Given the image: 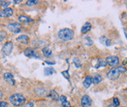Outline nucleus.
Segmentation results:
<instances>
[{
	"instance_id": "f257e3e1",
	"label": "nucleus",
	"mask_w": 127,
	"mask_h": 107,
	"mask_svg": "<svg viewBox=\"0 0 127 107\" xmlns=\"http://www.w3.org/2000/svg\"><path fill=\"white\" fill-rule=\"evenodd\" d=\"M59 38L62 40V41H69L71 40L74 37L73 30L69 28H65L60 30L58 33Z\"/></svg>"
},
{
	"instance_id": "f03ea898",
	"label": "nucleus",
	"mask_w": 127,
	"mask_h": 107,
	"mask_svg": "<svg viewBox=\"0 0 127 107\" xmlns=\"http://www.w3.org/2000/svg\"><path fill=\"white\" fill-rule=\"evenodd\" d=\"M9 102L14 106H20L26 102V98L22 94L15 93L9 97Z\"/></svg>"
},
{
	"instance_id": "7ed1b4c3",
	"label": "nucleus",
	"mask_w": 127,
	"mask_h": 107,
	"mask_svg": "<svg viewBox=\"0 0 127 107\" xmlns=\"http://www.w3.org/2000/svg\"><path fill=\"white\" fill-rule=\"evenodd\" d=\"M106 64L111 68H116L119 64V58L117 56H108L105 59Z\"/></svg>"
},
{
	"instance_id": "20e7f679",
	"label": "nucleus",
	"mask_w": 127,
	"mask_h": 107,
	"mask_svg": "<svg viewBox=\"0 0 127 107\" xmlns=\"http://www.w3.org/2000/svg\"><path fill=\"white\" fill-rule=\"evenodd\" d=\"M13 49V44L11 41H9V42H6L4 45H3L2 51L3 54L8 56V55H9L12 53Z\"/></svg>"
},
{
	"instance_id": "39448f33",
	"label": "nucleus",
	"mask_w": 127,
	"mask_h": 107,
	"mask_svg": "<svg viewBox=\"0 0 127 107\" xmlns=\"http://www.w3.org/2000/svg\"><path fill=\"white\" fill-rule=\"evenodd\" d=\"M120 72L118 70L117 68H112V70H110L107 74V77L108 78L111 79V80H116L117 78H119V75H120Z\"/></svg>"
},
{
	"instance_id": "423d86ee",
	"label": "nucleus",
	"mask_w": 127,
	"mask_h": 107,
	"mask_svg": "<svg viewBox=\"0 0 127 107\" xmlns=\"http://www.w3.org/2000/svg\"><path fill=\"white\" fill-rule=\"evenodd\" d=\"M7 28H8L9 31L14 33H17L20 32V29H21V24L19 23H12L8 24L7 26Z\"/></svg>"
},
{
	"instance_id": "0eeeda50",
	"label": "nucleus",
	"mask_w": 127,
	"mask_h": 107,
	"mask_svg": "<svg viewBox=\"0 0 127 107\" xmlns=\"http://www.w3.org/2000/svg\"><path fill=\"white\" fill-rule=\"evenodd\" d=\"M24 55L26 57L31 58V57H34V58H39V54L37 52L36 50H34L32 48H27V49L24 50L23 52Z\"/></svg>"
},
{
	"instance_id": "6e6552de",
	"label": "nucleus",
	"mask_w": 127,
	"mask_h": 107,
	"mask_svg": "<svg viewBox=\"0 0 127 107\" xmlns=\"http://www.w3.org/2000/svg\"><path fill=\"white\" fill-rule=\"evenodd\" d=\"M91 103H92V100L89 95H85L81 99V106L83 107H90Z\"/></svg>"
},
{
	"instance_id": "1a4fd4ad",
	"label": "nucleus",
	"mask_w": 127,
	"mask_h": 107,
	"mask_svg": "<svg viewBox=\"0 0 127 107\" xmlns=\"http://www.w3.org/2000/svg\"><path fill=\"white\" fill-rule=\"evenodd\" d=\"M3 78H4L5 81L9 85H15V80H14V78H13V75L11 73H9V72L5 73L4 75H3Z\"/></svg>"
},
{
	"instance_id": "9d476101",
	"label": "nucleus",
	"mask_w": 127,
	"mask_h": 107,
	"mask_svg": "<svg viewBox=\"0 0 127 107\" xmlns=\"http://www.w3.org/2000/svg\"><path fill=\"white\" fill-rule=\"evenodd\" d=\"M13 14V10L9 7L0 11V17H9Z\"/></svg>"
},
{
	"instance_id": "9b49d317",
	"label": "nucleus",
	"mask_w": 127,
	"mask_h": 107,
	"mask_svg": "<svg viewBox=\"0 0 127 107\" xmlns=\"http://www.w3.org/2000/svg\"><path fill=\"white\" fill-rule=\"evenodd\" d=\"M19 21L21 22V23H32L34 22V20L32 19L29 18L28 16H20L19 17Z\"/></svg>"
},
{
	"instance_id": "f8f14e48",
	"label": "nucleus",
	"mask_w": 127,
	"mask_h": 107,
	"mask_svg": "<svg viewBox=\"0 0 127 107\" xmlns=\"http://www.w3.org/2000/svg\"><path fill=\"white\" fill-rule=\"evenodd\" d=\"M91 24L90 23H86L84 25L82 26V28H81V33H87V32H89V31L91 30Z\"/></svg>"
},
{
	"instance_id": "ddd939ff",
	"label": "nucleus",
	"mask_w": 127,
	"mask_h": 107,
	"mask_svg": "<svg viewBox=\"0 0 127 107\" xmlns=\"http://www.w3.org/2000/svg\"><path fill=\"white\" fill-rule=\"evenodd\" d=\"M92 83H93V82H92V78L88 75V76H87V77L85 78V79H84L83 84L84 87H85L86 88H88Z\"/></svg>"
},
{
	"instance_id": "4468645a",
	"label": "nucleus",
	"mask_w": 127,
	"mask_h": 107,
	"mask_svg": "<svg viewBox=\"0 0 127 107\" xmlns=\"http://www.w3.org/2000/svg\"><path fill=\"white\" fill-rule=\"evenodd\" d=\"M16 40L22 44H27L29 41V37L27 35H20L16 38Z\"/></svg>"
},
{
	"instance_id": "2eb2a0df",
	"label": "nucleus",
	"mask_w": 127,
	"mask_h": 107,
	"mask_svg": "<svg viewBox=\"0 0 127 107\" xmlns=\"http://www.w3.org/2000/svg\"><path fill=\"white\" fill-rule=\"evenodd\" d=\"M42 54H44V56L45 57H50L52 54V50L50 49V47H44L43 49H42Z\"/></svg>"
},
{
	"instance_id": "dca6fc26",
	"label": "nucleus",
	"mask_w": 127,
	"mask_h": 107,
	"mask_svg": "<svg viewBox=\"0 0 127 107\" xmlns=\"http://www.w3.org/2000/svg\"><path fill=\"white\" fill-rule=\"evenodd\" d=\"M102 81V77L100 75H97L92 78V82L94 84H98Z\"/></svg>"
},
{
	"instance_id": "f3484780",
	"label": "nucleus",
	"mask_w": 127,
	"mask_h": 107,
	"mask_svg": "<svg viewBox=\"0 0 127 107\" xmlns=\"http://www.w3.org/2000/svg\"><path fill=\"white\" fill-rule=\"evenodd\" d=\"M50 97H52V99L54 100H59V95L57 93V92L55 91V90H51L50 92V95H49Z\"/></svg>"
},
{
	"instance_id": "a211bd4d",
	"label": "nucleus",
	"mask_w": 127,
	"mask_h": 107,
	"mask_svg": "<svg viewBox=\"0 0 127 107\" xmlns=\"http://www.w3.org/2000/svg\"><path fill=\"white\" fill-rule=\"evenodd\" d=\"M54 72H55L54 68H52V67H48V68H45V75H52Z\"/></svg>"
},
{
	"instance_id": "6ab92c4d",
	"label": "nucleus",
	"mask_w": 127,
	"mask_h": 107,
	"mask_svg": "<svg viewBox=\"0 0 127 107\" xmlns=\"http://www.w3.org/2000/svg\"><path fill=\"white\" fill-rule=\"evenodd\" d=\"M10 5V2L9 1H0V7L8 8V6Z\"/></svg>"
},
{
	"instance_id": "aec40b11",
	"label": "nucleus",
	"mask_w": 127,
	"mask_h": 107,
	"mask_svg": "<svg viewBox=\"0 0 127 107\" xmlns=\"http://www.w3.org/2000/svg\"><path fill=\"white\" fill-rule=\"evenodd\" d=\"M106 62H105V61H101V60H100L99 61V62L97 64V65L95 66V68H101V67H105L106 66Z\"/></svg>"
},
{
	"instance_id": "412c9836",
	"label": "nucleus",
	"mask_w": 127,
	"mask_h": 107,
	"mask_svg": "<svg viewBox=\"0 0 127 107\" xmlns=\"http://www.w3.org/2000/svg\"><path fill=\"white\" fill-rule=\"evenodd\" d=\"M38 3V1L37 0H29V1L27 2V5L28 6H33V5H36Z\"/></svg>"
},
{
	"instance_id": "4be33fe9",
	"label": "nucleus",
	"mask_w": 127,
	"mask_h": 107,
	"mask_svg": "<svg viewBox=\"0 0 127 107\" xmlns=\"http://www.w3.org/2000/svg\"><path fill=\"white\" fill-rule=\"evenodd\" d=\"M85 40H86V45H87V46H91V45H92V44H93V41L92 40H90V37H86V38H85Z\"/></svg>"
},
{
	"instance_id": "5701e85b",
	"label": "nucleus",
	"mask_w": 127,
	"mask_h": 107,
	"mask_svg": "<svg viewBox=\"0 0 127 107\" xmlns=\"http://www.w3.org/2000/svg\"><path fill=\"white\" fill-rule=\"evenodd\" d=\"M113 104H114L115 106H117V107H119V105H120V102H119V99L117 97L113 98Z\"/></svg>"
},
{
	"instance_id": "b1692460",
	"label": "nucleus",
	"mask_w": 127,
	"mask_h": 107,
	"mask_svg": "<svg viewBox=\"0 0 127 107\" xmlns=\"http://www.w3.org/2000/svg\"><path fill=\"white\" fill-rule=\"evenodd\" d=\"M73 62H74V64H76V68H80V67H81V63H80V61L77 59V58H74L73 59Z\"/></svg>"
},
{
	"instance_id": "393cba45",
	"label": "nucleus",
	"mask_w": 127,
	"mask_h": 107,
	"mask_svg": "<svg viewBox=\"0 0 127 107\" xmlns=\"http://www.w3.org/2000/svg\"><path fill=\"white\" fill-rule=\"evenodd\" d=\"M117 68H118V70L119 71L120 73H125V72L127 71V69L125 67H123V66H119Z\"/></svg>"
},
{
	"instance_id": "a878e982",
	"label": "nucleus",
	"mask_w": 127,
	"mask_h": 107,
	"mask_svg": "<svg viewBox=\"0 0 127 107\" xmlns=\"http://www.w3.org/2000/svg\"><path fill=\"white\" fill-rule=\"evenodd\" d=\"M59 100L61 103H62V102H64L65 101H66L67 99H66V97L65 95H60L59 96Z\"/></svg>"
},
{
	"instance_id": "bb28decb",
	"label": "nucleus",
	"mask_w": 127,
	"mask_h": 107,
	"mask_svg": "<svg viewBox=\"0 0 127 107\" xmlns=\"http://www.w3.org/2000/svg\"><path fill=\"white\" fill-rule=\"evenodd\" d=\"M62 106L63 107H70V106H71V105H70L69 102H68L67 100H66V101H65L64 102L62 103Z\"/></svg>"
},
{
	"instance_id": "cd10ccee",
	"label": "nucleus",
	"mask_w": 127,
	"mask_h": 107,
	"mask_svg": "<svg viewBox=\"0 0 127 107\" xmlns=\"http://www.w3.org/2000/svg\"><path fill=\"white\" fill-rule=\"evenodd\" d=\"M6 37V33L5 32H0V41H2L4 40V38Z\"/></svg>"
},
{
	"instance_id": "c85d7f7f",
	"label": "nucleus",
	"mask_w": 127,
	"mask_h": 107,
	"mask_svg": "<svg viewBox=\"0 0 127 107\" xmlns=\"http://www.w3.org/2000/svg\"><path fill=\"white\" fill-rule=\"evenodd\" d=\"M62 74L64 75V77L66 78H67V79H69V73H68V71H62Z\"/></svg>"
},
{
	"instance_id": "c756f323",
	"label": "nucleus",
	"mask_w": 127,
	"mask_h": 107,
	"mask_svg": "<svg viewBox=\"0 0 127 107\" xmlns=\"http://www.w3.org/2000/svg\"><path fill=\"white\" fill-rule=\"evenodd\" d=\"M8 106V103L5 101H1L0 102V107H6Z\"/></svg>"
},
{
	"instance_id": "7c9ffc66",
	"label": "nucleus",
	"mask_w": 127,
	"mask_h": 107,
	"mask_svg": "<svg viewBox=\"0 0 127 107\" xmlns=\"http://www.w3.org/2000/svg\"><path fill=\"white\" fill-rule=\"evenodd\" d=\"M106 40H107V39H106V37H105V36H102L101 38H100V42L101 43V44H105V42H106Z\"/></svg>"
},
{
	"instance_id": "2f4dec72",
	"label": "nucleus",
	"mask_w": 127,
	"mask_h": 107,
	"mask_svg": "<svg viewBox=\"0 0 127 107\" xmlns=\"http://www.w3.org/2000/svg\"><path fill=\"white\" fill-rule=\"evenodd\" d=\"M34 106V103L32 102H30L29 103H27V105H25L23 107H33Z\"/></svg>"
},
{
	"instance_id": "473e14b6",
	"label": "nucleus",
	"mask_w": 127,
	"mask_h": 107,
	"mask_svg": "<svg viewBox=\"0 0 127 107\" xmlns=\"http://www.w3.org/2000/svg\"><path fill=\"white\" fill-rule=\"evenodd\" d=\"M111 44H112V40H109V39H107L106 40V42H105V44H106V46H110L111 45Z\"/></svg>"
},
{
	"instance_id": "72a5a7b5",
	"label": "nucleus",
	"mask_w": 127,
	"mask_h": 107,
	"mask_svg": "<svg viewBox=\"0 0 127 107\" xmlns=\"http://www.w3.org/2000/svg\"><path fill=\"white\" fill-rule=\"evenodd\" d=\"M20 2H22V0H14L13 1V3H15V4H18Z\"/></svg>"
},
{
	"instance_id": "f704fd0d",
	"label": "nucleus",
	"mask_w": 127,
	"mask_h": 107,
	"mask_svg": "<svg viewBox=\"0 0 127 107\" xmlns=\"http://www.w3.org/2000/svg\"><path fill=\"white\" fill-rule=\"evenodd\" d=\"M2 91H0V99H2Z\"/></svg>"
},
{
	"instance_id": "c9c22d12",
	"label": "nucleus",
	"mask_w": 127,
	"mask_h": 107,
	"mask_svg": "<svg viewBox=\"0 0 127 107\" xmlns=\"http://www.w3.org/2000/svg\"><path fill=\"white\" fill-rule=\"evenodd\" d=\"M108 107H117V106H115L114 104H112V105H110V106H109Z\"/></svg>"
},
{
	"instance_id": "e433bc0d",
	"label": "nucleus",
	"mask_w": 127,
	"mask_h": 107,
	"mask_svg": "<svg viewBox=\"0 0 127 107\" xmlns=\"http://www.w3.org/2000/svg\"><path fill=\"white\" fill-rule=\"evenodd\" d=\"M125 36H126V39H127V33H125Z\"/></svg>"
}]
</instances>
